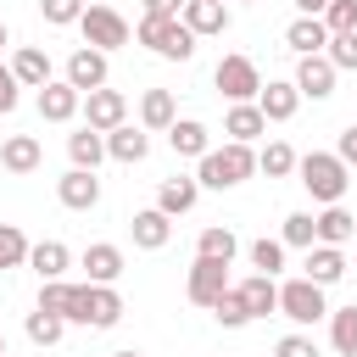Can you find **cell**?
I'll return each instance as SVG.
<instances>
[{
	"label": "cell",
	"mask_w": 357,
	"mask_h": 357,
	"mask_svg": "<svg viewBox=\"0 0 357 357\" xmlns=\"http://www.w3.org/2000/svg\"><path fill=\"white\" fill-rule=\"evenodd\" d=\"M251 173H257V151L240 145V139H229L223 151H206V156H201L195 184H201V190H234V184H245Z\"/></svg>",
	"instance_id": "cell-1"
},
{
	"label": "cell",
	"mask_w": 357,
	"mask_h": 357,
	"mask_svg": "<svg viewBox=\"0 0 357 357\" xmlns=\"http://www.w3.org/2000/svg\"><path fill=\"white\" fill-rule=\"evenodd\" d=\"M296 173H301L307 195L324 201V206H335V201L346 195V184H351V167H346L335 151H307V156H296Z\"/></svg>",
	"instance_id": "cell-2"
},
{
	"label": "cell",
	"mask_w": 357,
	"mask_h": 357,
	"mask_svg": "<svg viewBox=\"0 0 357 357\" xmlns=\"http://www.w3.org/2000/svg\"><path fill=\"white\" fill-rule=\"evenodd\" d=\"M61 318H67V324H84V329H112V324L123 318V296H117L112 284H73Z\"/></svg>",
	"instance_id": "cell-3"
},
{
	"label": "cell",
	"mask_w": 357,
	"mask_h": 357,
	"mask_svg": "<svg viewBox=\"0 0 357 357\" xmlns=\"http://www.w3.org/2000/svg\"><path fill=\"white\" fill-rule=\"evenodd\" d=\"M139 45H151L162 61H190L195 56V33L178 22V17H139Z\"/></svg>",
	"instance_id": "cell-4"
},
{
	"label": "cell",
	"mask_w": 357,
	"mask_h": 357,
	"mask_svg": "<svg viewBox=\"0 0 357 357\" xmlns=\"http://www.w3.org/2000/svg\"><path fill=\"white\" fill-rule=\"evenodd\" d=\"M279 312L290 318V324H318V318H329V301H324V284H312L307 273L301 279H284L279 284Z\"/></svg>",
	"instance_id": "cell-5"
},
{
	"label": "cell",
	"mask_w": 357,
	"mask_h": 357,
	"mask_svg": "<svg viewBox=\"0 0 357 357\" xmlns=\"http://www.w3.org/2000/svg\"><path fill=\"white\" fill-rule=\"evenodd\" d=\"M78 33H84V45H95V50H117V45H128V22H123V11H112L106 0L84 6Z\"/></svg>",
	"instance_id": "cell-6"
},
{
	"label": "cell",
	"mask_w": 357,
	"mask_h": 357,
	"mask_svg": "<svg viewBox=\"0 0 357 357\" xmlns=\"http://www.w3.org/2000/svg\"><path fill=\"white\" fill-rule=\"evenodd\" d=\"M212 84L223 89V100H257L262 73H257V61H251V56H223V61H218V73H212Z\"/></svg>",
	"instance_id": "cell-7"
},
{
	"label": "cell",
	"mask_w": 357,
	"mask_h": 357,
	"mask_svg": "<svg viewBox=\"0 0 357 357\" xmlns=\"http://www.w3.org/2000/svg\"><path fill=\"white\" fill-rule=\"evenodd\" d=\"M229 290V262H218V257H195V268H190V284H184V296L195 301V307H212L218 296Z\"/></svg>",
	"instance_id": "cell-8"
},
{
	"label": "cell",
	"mask_w": 357,
	"mask_h": 357,
	"mask_svg": "<svg viewBox=\"0 0 357 357\" xmlns=\"http://www.w3.org/2000/svg\"><path fill=\"white\" fill-rule=\"evenodd\" d=\"M78 112H84V123H89V128H100V134H106V128H117V123H128V100H123V89H106V84H100V89H89Z\"/></svg>",
	"instance_id": "cell-9"
},
{
	"label": "cell",
	"mask_w": 357,
	"mask_h": 357,
	"mask_svg": "<svg viewBox=\"0 0 357 357\" xmlns=\"http://www.w3.org/2000/svg\"><path fill=\"white\" fill-rule=\"evenodd\" d=\"M56 201H61L67 212H89V206L100 201V178H95L89 167H67V173L56 178Z\"/></svg>",
	"instance_id": "cell-10"
},
{
	"label": "cell",
	"mask_w": 357,
	"mask_h": 357,
	"mask_svg": "<svg viewBox=\"0 0 357 357\" xmlns=\"http://www.w3.org/2000/svg\"><path fill=\"white\" fill-rule=\"evenodd\" d=\"M67 84H73L78 95L100 89V84H106V50H95V45H78V50L67 56Z\"/></svg>",
	"instance_id": "cell-11"
},
{
	"label": "cell",
	"mask_w": 357,
	"mask_h": 357,
	"mask_svg": "<svg viewBox=\"0 0 357 357\" xmlns=\"http://www.w3.org/2000/svg\"><path fill=\"white\" fill-rule=\"evenodd\" d=\"M307 100H329L335 95V61L318 50V56H301V67H296V78H290Z\"/></svg>",
	"instance_id": "cell-12"
},
{
	"label": "cell",
	"mask_w": 357,
	"mask_h": 357,
	"mask_svg": "<svg viewBox=\"0 0 357 357\" xmlns=\"http://www.w3.org/2000/svg\"><path fill=\"white\" fill-rule=\"evenodd\" d=\"M78 106H84V95H78L67 78L39 84V117H45V123H73V117H78Z\"/></svg>",
	"instance_id": "cell-13"
},
{
	"label": "cell",
	"mask_w": 357,
	"mask_h": 357,
	"mask_svg": "<svg viewBox=\"0 0 357 357\" xmlns=\"http://www.w3.org/2000/svg\"><path fill=\"white\" fill-rule=\"evenodd\" d=\"M296 106H301V89H296V84H284V78H268V84L257 89V112H262L268 123H290V117H296Z\"/></svg>",
	"instance_id": "cell-14"
},
{
	"label": "cell",
	"mask_w": 357,
	"mask_h": 357,
	"mask_svg": "<svg viewBox=\"0 0 357 357\" xmlns=\"http://www.w3.org/2000/svg\"><path fill=\"white\" fill-rule=\"evenodd\" d=\"M178 22H184L195 39H212V33H223V28H229V6H223V0H184Z\"/></svg>",
	"instance_id": "cell-15"
},
{
	"label": "cell",
	"mask_w": 357,
	"mask_h": 357,
	"mask_svg": "<svg viewBox=\"0 0 357 357\" xmlns=\"http://www.w3.org/2000/svg\"><path fill=\"white\" fill-rule=\"evenodd\" d=\"M128 234H134V245H139V251H162V245L173 240V218H167L162 206H145V212H134Z\"/></svg>",
	"instance_id": "cell-16"
},
{
	"label": "cell",
	"mask_w": 357,
	"mask_h": 357,
	"mask_svg": "<svg viewBox=\"0 0 357 357\" xmlns=\"http://www.w3.org/2000/svg\"><path fill=\"white\" fill-rule=\"evenodd\" d=\"M167 145H173V156H206L212 151V134H206V123H195V117H173V128H167Z\"/></svg>",
	"instance_id": "cell-17"
},
{
	"label": "cell",
	"mask_w": 357,
	"mask_h": 357,
	"mask_svg": "<svg viewBox=\"0 0 357 357\" xmlns=\"http://www.w3.org/2000/svg\"><path fill=\"white\" fill-rule=\"evenodd\" d=\"M234 296L245 301V312H251V318H268V312H279V284H273L268 273H251V279H240V284H234Z\"/></svg>",
	"instance_id": "cell-18"
},
{
	"label": "cell",
	"mask_w": 357,
	"mask_h": 357,
	"mask_svg": "<svg viewBox=\"0 0 357 357\" xmlns=\"http://www.w3.org/2000/svg\"><path fill=\"white\" fill-rule=\"evenodd\" d=\"M145 151H151L145 128H134V123L106 128V156H112V162H145Z\"/></svg>",
	"instance_id": "cell-19"
},
{
	"label": "cell",
	"mask_w": 357,
	"mask_h": 357,
	"mask_svg": "<svg viewBox=\"0 0 357 357\" xmlns=\"http://www.w3.org/2000/svg\"><path fill=\"white\" fill-rule=\"evenodd\" d=\"M284 45H290L296 56H318V50L329 45V28H324V17H296V22L284 28Z\"/></svg>",
	"instance_id": "cell-20"
},
{
	"label": "cell",
	"mask_w": 357,
	"mask_h": 357,
	"mask_svg": "<svg viewBox=\"0 0 357 357\" xmlns=\"http://www.w3.org/2000/svg\"><path fill=\"white\" fill-rule=\"evenodd\" d=\"M262 128H268V117L257 112V100H234V106H229V117H223V134H229V139H240V145H251Z\"/></svg>",
	"instance_id": "cell-21"
},
{
	"label": "cell",
	"mask_w": 357,
	"mask_h": 357,
	"mask_svg": "<svg viewBox=\"0 0 357 357\" xmlns=\"http://www.w3.org/2000/svg\"><path fill=\"white\" fill-rule=\"evenodd\" d=\"M39 162H45V151H39L33 134H11V139L0 145V167H6V173H33Z\"/></svg>",
	"instance_id": "cell-22"
},
{
	"label": "cell",
	"mask_w": 357,
	"mask_h": 357,
	"mask_svg": "<svg viewBox=\"0 0 357 357\" xmlns=\"http://www.w3.org/2000/svg\"><path fill=\"white\" fill-rule=\"evenodd\" d=\"M312 223H318V245H351V234H357V218H351L340 201H335V206H324Z\"/></svg>",
	"instance_id": "cell-23"
},
{
	"label": "cell",
	"mask_w": 357,
	"mask_h": 357,
	"mask_svg": "<svg viewBox=\"0 0 357 357\" xmlns=\"http://www.w3.org/2000/svg\"><path fill=\"white\" fill-rule=\"evenodd\" d=\"M28 268H33L39 279H61V273L73 268V251H67L61 240H39V245H28Z\"/></svg>",
	"instance_id": "cell-24"
},
{
	"label": "cell",
	"mask_w": 357,
	"mask_h": 357,
	"mask_svg": "<svg viewBox=\"0 0 357 357\" xmlns=\"http://www.w3.org/2000/svg\"><path fill=\"white\" fill-rule=\"evenodd\" d=\"M11 73H17L22 89H39V84H50V56H45L39 45H22V50L11 56Z\"/></svg>",
	"instance_id": "cell-25"
},
{
	"label": "cell",
	"mask_w": 357,
	"mask_h": 357,
	"mask_svg": "<svg viewBox=\"0 0 357 357\" xmlns=\"http://www.w3.org/2000/svg\"><path fill=\"white\" fill-rule=\"evenodd\" d=\"M173 89H145L139 95V128H156V134H167L173 128Z\"/></svg>",
	"instance_id": "cell-26"
},
{
	"label": "cell",
	"mask_w": 357,
	"mask_h": 357,
	"mask_svg": "<svg viewBox=\"0 0 357 357\" xmlns=\"http://www.w3.org/2000/svg\"><path fill=\"white\" fill-rule=\"evenodd\" d=\"M67 156H73V167H89V173H95V167H100V156H106V134L84 123L78 134H67Z\"/></svg>",
	"instance_id": "cell-27"
},
{
	"label": "cell",
	"mask_w": 357,
	"mask_h": 357,
	"mask_svg": "<svg viewBox=\"0 0 357 357\" xmlns=\"http://www.w3.org/2000/svg\"><path fill=\"white\" fill-rule=\"evenodd\" d=\"M84 273H89V284H117V273H123V251L117 245H89L84 251Z\"/></svg>",
	"instance_id": "cell-28"
},
{
	"label": "cell",
	"mask_w": 357,
	"mask_h": 357,
	"mask_svg": "<svg viewBox=\"0 0 357 357\" xmlns=\"http://www.w3.org/2000/svg\"><path fill=\"white\" fill-rule=\"evenodd\" d=\"M346 273V251L340 245H307V279L312 284H335Z\"/></svg>",
	"instance_id": "cell-29"
},
{
	"label": "cell",
	"mask_w": 357,
	"mask_h": 357,
	"mask_svg": "<svg viewBox=\"0 0 357 357\" xmlns=\"http://www.w3.org/2000/svg\"><path fill=\"white\" fill-rule=\"evenodd\" d=\"M195 201H201V184H195V178H162V190H156V206H162L167 218L190 212Z\"/></svg>",
	"instance_id": "cell-30"
},
{
	"label": "cell",
	"mask_w": 357,
	"mask_h": 357,
	"mask_svg": "<svg viewBox=\"0 0 357 357\" xmlns=\"http://www.w3.org/2000/svg\"><path fill=\"white\" fill-rule=\"evenodd\" d=\"M234 251H240V240H234V229H201V240H195V257H218V262H234Z\"/></svg>",
	"instance_id": "cell-31"
},
{
	"label": "cell",
	"mask_w": 357,
	"mask_h": 357,
	"mask_svg": "<svg viewBox=\"0 0 357 357\" xmlns=\"http://www.w3.org/2000/svg\"><path fill=\"white\" fill-rule=\"evenodd\" d=\"M329 340H335V351H340V357H357V307L329 312Z\"/></svg>",
	"instance_id": "cell-32"
},
{
	"label": "cell",
	"mask_w": 357,
	"mask_h": 357,
	"mask_svg": "<svg viewBox=\"0 0 357 357\" xmlns=\"http://www.w3.org/2000/svg\"><path fill=\"white\" fill-rule=\"evenodd\" d=\"M257 167H262L268 178H284V173H296V151H290L284 139H268V145L257 151Z\"/></svg>",
	"instance_id": "cell-33"
},
{
	"label": "cell",
	"mask_w": 357,
	"mask_h": 357,
	"mask_svg": "<svg viewBox=\"0 0 357 357\" xmlns=\"http://www.w3.org/2000/svg\"><path fill=\"white\" fill-rule=\"evenodd\" d=\"M61 329H67V318H56V312H45V307L28 312V340H33V346H56Z\"/></svg>",
	"instance_id": "cell-34"
},
{
	"label": "cell",
	"mask_w": 357,
	"mask_h": 357,
	"mask_svg": "<svg viewBox=\"0 0 357 357\" xmlns=\"http://www.w3.org/2000/svg\"><path fill=\"white\" fill-rule=\"evenodd\" d=\"M28 262V234L17 223H0V273L6 268H22Z\"/></svg>",
	"instance_id": "cell-35"
},
{
	"label": "cell",
	"mask_w": 357,
	"mask_h": 357,
	"mask_svg": "<svg viewBox=\"0 0 357 357\" xmlns=\"http://www.w3.org/2000/svg\"><path fill=\"white\" fill-rule=\"evenodd\" d=\"M251 268L273 279V273L284 268V240H268V234H262V240H251Z\"/></svg>",
	"instance_id": "cell-36"
},
{
	"label": "cell",
	"mask_w": 357,
	"mask_h": 357,
	"mask_svg": "<svg viewBox=\"0 0 357 357\" xmlns=\"http://www.w3.org/2000/svg\"><path fill=\"white\" fill-rule=\"evenodd\" d=\"M212 318H218L223 329H245V324H251V312H245V301L234 296V284H229V290L212 301Z\"/></svg>",
	"instance_id": "cell-37"
},
{
	"label": "cell",
	"mask_w": 357,
	"mask_h": 357,
	"mask_svg": "<svg viewBox=\"0 0 357 357\" xmlns=\"http://www.w3.org/2000/svg\"><path fill=\"white\" fill-rule=\"evenodd\" d=\"M279 240H284V245H301V251H307V245H318V223H312V212H290Z\"/></svg>",
	"instance_id": "cell-38"
},
{
	"label": "cell",
	"mask_w": 357,
	"mask_h": 357,
	"mask_svg": "<svg viewBox=\"0 0 357 357\" xmlns=\"http://www.w3.org/2000/svg\"><path fill=\"white\" fill-rule=\"evenodd\" d=\"M318 17H324L329 33H351V28H357V0H329Z\"/></svg>",
	"instance_id": "cell-39"
},
{
	"label": "cell",
	"mask_w": 357,
	"mask_h": 357,
	"mask_svg": "<svg viewBox=\"0 0 357 357\" xmlns=\"http://www.w3.org/2000/svg\"><path fill=\"white\" fill-rule=\"evenodd\" d=\"M324 56L335 61V73H340V67H357V28H351V33H329Z\"/></svg>",
	"instance_id": "cell-40"
},
{
	"label": "cell",
	"mask_w": 357,
	"mask_h": 357,
	"mask_svg": "<svg viewBox=\"0 0 357 357\" xmlns=\"http://www.w3.org/2000/svg\"><path fill=\"white\" fill-rule=\"evenodd\" d=\"M39 11H45V22L67 28V22H78V17H84V0H39Z\"/></svg>",
	"instance_id": "cell-41"
},
{
	"label": "cell",
	"mask_w": 357,
	"mask_h": 357,
	"mask_svg": "<svg viewBox=\"0 0 357 357\" xmlns=\"http://www.w3.org/2000/svg\"><path fill=\"white\" fill-rule=\"evenodd\" d=\"M273 357H318V340H307V335H284V340L273 346Z\"/></svg>",
	"instance_id": "cell-42"
},
{
	"label": "cell",
	"mask_w": 357,
	"mask_h": 357,
	"mask_svg": "<svg viewBox=\"0 0 357 357\" xmlns=\"http://www.w3.org/2000/svg\"><path fill=\"white\" fill-rule=\"evenodd\" d=\"M17 89H22V84H17V73L0 61V117H6V112H17V100H22Z\"/></svg>",
	"instance_id": "cell-43"
},
{
	"label": "cell",
	"mask_w": 357,
	"mask_h": 357,
	"mask_svg": "<svg viewBox=\"0 0 357 357\" xmlns=\"http://www.w3.org/2000/svg\"><path fill=\"white\" fill-rule=\"evenodd\" d=\"M335 156H340L346 167H357V123H351V128H346V134L335 139Z\"/></svg>",
	"instance_id": "cell-44"
},
{
	"label": "cell",
	"mask_w": 357,
	"mask_h": 357,
	"mask_svg": "<svg viewBox=\"0 0 357 357\" xmlns=\"http://www.w3.org/2000/svg\"><path fill=\"white\" fill-rule=\"evenodd\" d=\"M184 0H145V17H178Z\"/></svg>",
	"instance_id": "cell-45"
},
{
	"label": "cell",
	"mask_w": 357,
	"mask_h": 357,
	"mask_svg": "<svg viewBox=\"0 0 357 357\" xmlns=\"http://www.w3.org/2000/svg\"><path fill=\"white\" fill-rule=\"evenodd\" d=\"M296 6H301V17H318V11L329 6V0H296Z\"/></svg>",
	"instance_id": "cell-46"
},
{
	"label": "cell",
	"mask_w": 357,
	"mask_h": 357,
	"mask_svg": "<svg viewBox=\"0 0 357 357\" xmlns=\"http://www.w3.org/2000/svg\"><path fill=\"white\" fill-rule=\"evenodd\" d=\"M112 357H139V351H112Z\"/></svg>",
	"instance_id": "cell-47"
},
{
	"label": "cell",
	"mask_w": 357,
	"mask_h": 357,
	"mask_svg": "<svg viewBox=\"0 0 357 357\" xmlns=\"http://www.w3.org/2000/svg\"><path fill=\"white\" fill-rule=\"evenodd\" d=\"M0 45H6V22H0Z\"/></svg>",
	"instance_id": "cell-48"
},
{
	"label": "cell",
	"mask_w": 357,
	"mask_h": 357,
	"mask_svg": "<svg viewBox=\"0 0 357 357\" xmlns=\"http://www.w3.org/2000/svg\"><path fill=\"white\" fill-rule=\"evenodd\" d=\"M0 357H6V335H0Z\"/></svg>",
	"instance_id": "cell-49"
},
{
	"label": "cell",
	"mask_w": 357,
	"mask_h": 357,
	"mask_svg": "<svg viewBox=\"0 0 357 357\" xmlns=\"http://www.w3.org/2000/svg\"><path fill=\"white\" fill-rule=\"evenodd\" d=\"M351 245H357V234H351Z\"/></svg>",
	"instance_id": "cell-50"
}]
</instances>
